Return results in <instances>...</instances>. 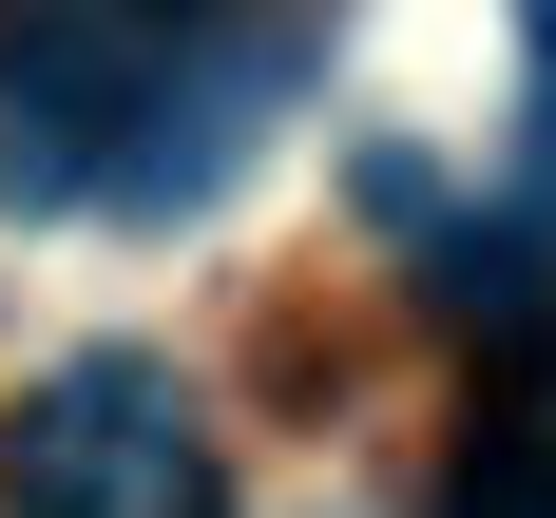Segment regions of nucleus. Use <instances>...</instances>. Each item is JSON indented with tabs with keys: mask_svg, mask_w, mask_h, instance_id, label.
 <instances>
[{
	"mask_svg": "<svg viewBox=\"0 0 556 518\" xmlns=\"http://www.w3.org/2000/svg\"><path fill=\"white\" fill-rule=\"evenodd\" d=\"M269 97H288V39L212 58L192 0H20L0 20V173L39 212H192Z\"/></svg>",
	"mask_w": 556,
	"mask_h": 518,
	"instance_id": "f257e3e1",
	"label": "nucleus"
},
{
	"mask_svg": "<svg viewBox=\"0 0 556 518\" xmlns=\"http://www.w3.org/2000/svg\"><path fill=\"white\" fill-rule=\"evenodd\" d=\"M212 442H192V384L135 365V345H77L58 384H20L0 422V518H192Z\"/></svg>",
	"mask_w": 556,
	"mask_h": 518,
	"instance_id": "f03ea898",
	"label": "nucleus"
},
{
	"mask_svg": "<svg viewBox=\"0 0 556 518\" xmlns=\"http://www.w3.org/2000/svg\"><path fill=\"white\" fill-rule=\"evenodd\" d=\"M460 518H556V422H518V442H480V480H460Z\"/></svg>",
	"mask_w": 556,
	"mask_h": 518,
	"instance_id": "7ed1b4c3",
	"label": "nucleus"
},
{
	"mask_svg": "<svg viewBox=\"0 0 556 518\" xmlns=\"http://www.w3.org/2000/svg\"><path fill=\"white\" fill-rule=\"evenodd\" d=\"M518 39H538V77H556V0H518Z\"/></svg>",
	"mask_w": 556,
	"mask_h": 518,
	"instance_id": "20e7f679",
	"label": "nucleus"
}]
</instances>
